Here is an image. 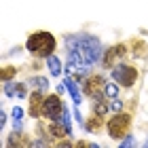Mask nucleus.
Wrapping results in <instances>:
<instances>
[{
	"label": "nucleus",
	"mask_w": 148,
	"mask_h": 148,
	"mask_svg": "<svg viewBox=\"0 0 148 148\" xmlns=\"http://www.w3.org/2000/svg\"><path fill=\"white\" fill-rule=\"evenodd\" d=\"M121 53H123V47H112V49L108 51V55L104 57V64L106 66H114V59H116Z\"/></svg>",
	"instance_id": "obj_11"
},
{
	"label": "nucleus",
	"mask_w": 148,
	"mask_h": 148,
	"mask_svg": "<svg viewBox=\"0 0 148 148\" xmlns=\"http://www.w3.org/2000/svg\"><path fill=\"white\" fill-rule=\"evenodd\" d=\"M28 51L36 57H49L55 51V38L49 32H36L28 38Z\"/></svg>",
	"instance_id": "obj_2"
},
{
	"label": "nucleus",
	"mask_w": 148,
	"mask_h": 148,
	"mask_svg": "<svg viewBox=\"0 0 148 148\" xmlns=\"http://www.w3.org/2000/svg\"><path fill=\"white\" fill-rule=\"evenodd\" d=\"M129 125H131L129 114H116V116H112L110 123H108V133L112 138H123L125 133L129 131Z\"/></svg>",
	"instance_id": "obj_3"
},
{
	"label": "nucleus",
	"mask_w": 148,
	"mask_h": 148,
	"mask_svg": "<svg viewBox=\"0 0 148 148\" xmlns=\"http://www.w3.org/2000/svg\"><path fill=\"white\" fill-rule=\"evenodd\" d=\"M102 85H104V78L102 76H91V78H87V83H85V93L89 97H99L102 95Z\"/></svg>",
	"instance_id": "obj_6"
},
{
	"label": "nucleus",
	"mask_w": 148,
	"mask_h": 148,
	"mask_svg": "<svg viewBox=\"0 0 148 148\" xmlns=\"http://www.w3.org/2000/svg\"><path fill=\"white\" fill-rule=\"evenodd\" d=\"M57 121H59V123H64V125H66V127H68V129L72 131V127H70V116H68V110H64L62 114H59V119H57Z\"/></svg>",
	"instance_id": "obj_15"
},
{
	"label": "nucleus",
	"mask_w": 148,
	"mask_h": 148,
	"mask_svg": "<svg viewBox=\"0 0 148 148\" xmlns=\"http://www.w3.org/2000/svg\"><path fill=\"white\" fill-rule=\"evenodd\" d=\"M21 114H23V110L19 108V106H15V110H13V125H15V131H21Z\"/></svg>",
	"instance_id": "obj_12"
},
{
	"label": "nucleus",
	"mask_w": 148,
	"mask_h": 148,
	"mask_svg": "<svg viewBox=\"0 0 148 148\" xmlns=\"http://www.w3.org/2000/svg\"><path fill=\"white\" fill-rule=\"evenodd\" d=\"M116 93H119V89H116V85H114V83L106 85V95H108V97H116Z\"/></svg>",
	"instance_id": "obj_14"
},
{
	"label": "nucleus",
	"mask_w": 148,
	"mask_h": 148,
	"mask_svg": "<svg viewBox=\"0 0 148 148\" xmlns=\"http://www.w3.org/2000/svg\"><path fill=\"white\" fill-rule=\"evenodd\" d=\"M66 45H68V51H76L80 53V57L85 59L87 64H95L99 57H102V45L95 36H68L66 38Z\"/></svg>",
	"instance_id": "obj_1"
},
{
	"label": "nucleus",
	"mask_w": 148,
	"mask_h": 148,
	"mask_svg": "<svg viewBox=\"0 0 148 148\" xmlns=\"http://www.w3.org/2000/svg\"><path fill=\"white\" fill-rule=\"evenodd\" d=\"M112 76L116 83H123L125 87H131L133 83H136V78H138V72L136 68H131V66H116V68L112 70Z\"/></svg>",
	"instance_id": "obj_4"
},
{
	"label": "nucleus",
	"mask_w": 148,
	"mask_h": 148,
	"mask_svg": "<svg viewBox=\"0 0 148 148\" xmlns=\"http://www.w3.org/2000/svg\"><path fill=\"white\" fill-rule=\"evenodd\" d=\"M13 74H15V70H13V68H6V70H2V80H4V83H9V78L13 76Z\"/></svg>",
	"instance_id": "obj_17"
},
{
	"label": "nucleus",
	"mask_w": 148,
	"mask_h": 148,
	"mask_svg": "<svg viewBox=\"0 0 148 148\" xmlns=\"http://www.w3.org/2000/svg\"><path fill=\"white\" fill-rule=\"evenodd\" d=\"M121 108H123V104H121L116 97H112V102H110V110H114V112H121Z\"/></svg>",
	"instance_id": "obj_16"
},
{
	"label": "nucleus",
	"mask_w": 148,
	"mask_h": 148,
	"mask_svg": "<svg viewBox=\"0 0 148 148\" xmlns=\"http://www.w3.org/2000/svg\"><path fill=\"white\" fill-rule=\"evenodd\" d=\"M30 83H32V85H36L38 89H47V87H49V80H47V78H42V76H36V78H32Z\"/></svg>",
	"instance_id": "obj_13"
},
{
	"label": "nucleus",
	"mask_w": 148,
	"mask_h": 148,
	"mask_svg": "<svg viewBox=\"0 0 148 148\" xmlns=\"http://www.w3.org/2000/svg\"><path fill=\"white\" fill-rule=\"evenodd\" d=\"M45 110V97L40 95V93H32V97H30V112H32V116H40Z\"/></svg>",
	"instance_id": "obj_7"
},
{
	"label": "nucleus",
	"mask_w": 148,
	"mask_h": 148,
	"mask_svg": "<svg viewBox=\"0 0 148 148\" xmlns=\"http://www.w3.org/2000/svg\"><path fill=\"white\" fill-rule=\"evenodd\" d=\"M133 144H136V140H133L131 136H129V138H125V140H123V146H133Z\"/></svg>",
	"instance_id": "obj_19"
},
{
	"label": "nucleus",
	"mask_w": 148,
	"mask_h": 148,
	"mask_svg": "<svg viewBox=\"0 0 148 148\" xmlns=\"http://www.w3.org/2000/svg\"><path fill=\"white\" fill-rule=\"evenodd\" d=\"M62 112H64V106H62V99H59L57 95H49V97H45V110H42L45 116H49V119H53V121H57Z\"/></svg>",
	"instance_id": "obj_5"
},
{
	"label": "nucleus",
	"mask_w": 148,
	"mask_h": 148,
	"mask_svg": "<svg viewBox=\"0 0 148 148\" xmlns=\"http://www.w3.org/2000/svg\"><path fill=\"white\" fill-rule=\"evenodd\" d=\"M47 66H49V70H51L53 76H59V74H62V64H59V59H57L55 55H49V57H47Z\"/></svg>",
	"instance_id": "obj_9"
},
{
	"label": "nucleus",
	"mask_w": 148,
	"mask_h": 148,
	"mask_svg": "<svg viewBox=\"0 0 148 148\" xmlns=\"http://www.w3.org/2000/svg\"><path fill=\"white\" fill-rule=\"evenodd\" d=\"M4 93H6V95H17V97H23V95H25V87H23V85H17V83H6Z\"/></svg>",
	"instance_id": "obj_8"
},
{
	"label": "nucleus",
	"mask_w": 148,
	"mask_h": 148,
	"mask_svg": "<svg viewBox=\"0 0 148 148\" xmlns=\"http://www.w3.org/2000/svg\"><path fill=\"white\" fill-rule=\"evenodd\" d=\"M64 83H66V87H68V91H70V95H72V99H74V104H80V91H78L76 83H74L72 78H66Z\"/></svg>",
	"instance_id": "obj_10"
},
{
	"label": "nucleus",
	"mask_w": 148,
	"mask_h": 148,
	"mask_svg": "<svg viewBox=\"0 0 148 148\" xmlns=\"http://www.w3.org/2000/svg\"><path fill=\"white\" fill-rule=\"evenodd\" d=\"M104 112H106V104H102V102L95 104V114H104Z\"/></svg>",
	"instance_id": "obj_18"
}]
</instances>
